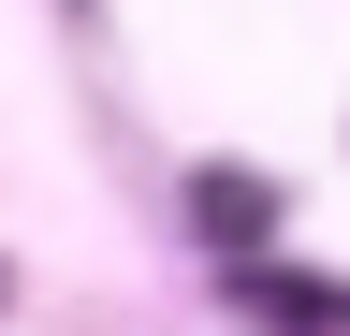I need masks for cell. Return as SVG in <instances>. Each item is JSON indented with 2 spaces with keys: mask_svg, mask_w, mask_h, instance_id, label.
<instances>
[{
  "mask_svg": "<svg viewBox=\"0 0 350 336\" xmlns=\"http://www.w3.org/2000/svg\"><path fill=\"white\" fill-rule=\"evenodd\" d=\"M278 176H248V161H204V176H190V220H204V248H219V263H262V248H278Z\"/></svg>",
  "mask_w": 350,
  "mask_h": 336,
  "instance_id": "1",
  "label": "cell"
},
{
  "mask_svg": "<svg viewBox=\"0 0 350 336\" xmlns=\"http://www.w3.org/2000/svg\"><path fill=\"white\" fill-rule=\"evenodd\" d=\"M234 307L262 322V336H350V278H306V263H234Z\"/></svg>",
  "mask_w": 350,
  "mask_h": 336,
  "instance_id": "2",
  "label": "cell"
}]
</instances>
